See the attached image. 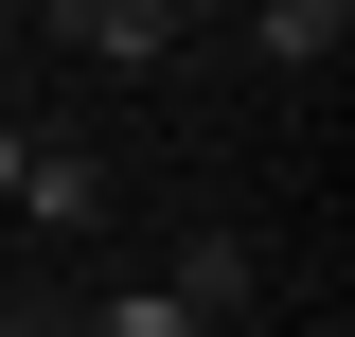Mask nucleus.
I'll use <instances>...</instances> for the list:
<instances>
[{
	"instance_id": "nucleus-7",
	"label": "nucleus",
	"mask_w": 355,
	"mask_h": 337,
	"mask_svg": "<svg viewBox=\"0 0 355 337\" xmlns=\"http://www.w3.org/2000/svg\"><path fill=\"white\" fill-rule=\"evenodd\" d=\"M18 337H53V320H18Z\"/></svg>"
},
{
	"instance_id": "nucleus-1",
	"label": "nucleus",
	"mask_w": 355,
	"mask_h": 337,
	"mask_svg": "<svg viewBox=\"0 0 355 337\" xmlns=\"http://www.w3.org/2000/svg\"><path fill=\"white\" fill-rule=\"evenodd\" d=\"M36 36H53V53H89V71H160L178 18H160V0H71V18H36Z\"/></svg>"
},
{
	"instance_id": "nucleus-4",
	"label": "nucleus",
	"mask_w": 355,
	"mask_h": 337,
	"mask_svg": "<svg viewBox=\"0 0 355 337\" xmlns=\"http://www.w3.org/2000/svg\"><path fill=\"white\" fill-rule=\"evenodd\" d=\"M249 53H266V71H320V53H355V18H338V0H266Z\"/></svg>"
},
{
	"instance_id": "nucleus-6",
	"label": "nucleus",
	"mask_w": 355,
	"mask_h": 337,
	"mask_svg": "<svg viewBox=\"0 0 355 337\" xmlns=\"http://www.w3.org/2000/svg\"><path fill=\"white\" fill-rule=\"evenodd\" d=\"M18 160H36V125H18V107H0V213H18Z\"/></svg>"
},
{
	"instance_id": "nucleus-5",
	"label": "nucleus",
	"mask_w": 355,
	"mask_h": 337,
	"mask_svg": "<svg viewBox=\"0 0 355 337\" xmlns=\"http://www.w3.org/2000/svg\"><path fill=\"white\" fill-rule=\"evenodd\" d=\"M53 337H196V320H178L160 284H125V302H89V320H53Z\"/></svg>"
},
{
	"instance_id": "nucleus-2",
	"label": "nucleus",
	"mask_w": 355,
	"mask_h": 337,
	"mask_svg": "<svg viewBox=\"0 0 355 337\" xmlns=\"http://www.w3.org/2000/svg\"><path fill=\"white\" fill-rule=\"evenodd\" d=\"M249 284H266V266L231 249V231H196V249L160 266V302H178V320H196V337H214V320H231V302H249Z\"/></svg>"
},
{
	"instance_id": "nucleus-3",
	"label": "nucleus",
	"mask_w": 355,
	"mask_h": 337,
	"mask_svg": "<svg viewBox=\"0 0 355 337\" xmlns=\"http://www.w3.org/2000/svg\"><path fill=\"white\" fill-rule=\"evenodd\" d=\"M18 213H36V231H89V213H107V160H89V142H36V160H18Z\"/></svg>"
}]
</instances>
